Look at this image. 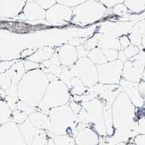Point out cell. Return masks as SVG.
<instances>
[{
    "label": "cell",
    "mask_w": 145,
    "mask_h": 145,
    "mask_svg": "<svg viewBox=\"0 0 145 145\" xmlns=\"http://www.w3.org/2000/svg\"><path fill=\"white\" fill-rule=\"evenodd\" d=\"M47 75L40 69L26 72L17 84L20 100L32 107L38 106L49 86Z\"/></svg>",
    "instance_id": "cell-1"
},
{
    "label": "cell",
    "mask_w": 145,
    "mask_h": 145,
    "mask_svg": "<svg viewBox=\"0 0 145 145\" xmlns=\"http://www.w3.org/2000/svg\"><path fill=\"white\" fill-rule=\"evenodd\" d=\"M112 113L114 130H134L138 120L136 116V107L124 92L122 91L112 104Z\"/></svg>",
    "instance_id": "cell-2"
},
{
    "label": "cell",
    "mask_w": 145,
    "mask_h": 145,
    "mask_svg": "<svg viewBox=\"0 0 145 145\" xmlns=\"http://www.w3.org/2000/svg\"><path fill=\"white\" fill-rule=\"evenodd\" d=\"M50 127L48 130L54 136L69 135L75 137L77 131V115L69 106H61L50 109L49 112Z\"/></svg>",
    "instance_id": "cell-3"
},
{
    "label": "cell",
    "mask_w": 145,
    "mask_h": 145,
    "mask_svg": "<svg viewBox=\"0 0 145 145\" xmlns=\"http://www.w3.org/2000/svg\"><path fill=\"white\" fill-rule=\"evenodd\" d=\"M82 110L77 115L78 123L86 125L99 135L106 137V130L103 117V101L99 99L82 103Z\"/></svg>",
    "instance_id": "cell-4"
},
{
    "label": "cell",
    "mask_w": 145,
    "mask_h": 145,
    "mask_svg": "<svg viewBox=\"0 0 145 145\" xmlns=\"http://www.w3.org/2000/svg\"><path fill=\"white\" fill-rule=\"evenodd\" d=\"M106 9L97 0H87L73 8L71 23L81 27L94 24L103 17Z\"/></svg>",
    "instance_id": "cell-5"
},
{
    "label": "cell",
    "mask_w": 145,
    "mask_h": 145,
    "mask_svg": "<svg viewBox=\"0 0 145 145\" xmlns=\"http://www.w3.org/2000/svg\"><path fill=\"white\" fill-rule=\"evenodd\" d=\"M70 99L69 89L61 80L50 82L44 98L38 105L39 111L49 115L50 109L65 106Z\"/></svg>",
    "instance_id": "cell-6"
},
{
    "label": "cell",
    "mask_w": 145,
    "mask_h": 145,
    "mask_svg": "<svg viewBox=\"0 0 145 145\" xmlns=\"http://www.w3.org/2000/svg\"><path fill=\"white\" fill-rule=\"evenodd\" d=\"M74 77L78 78L86 87H92L99 82L97 67L89 57H82L70 67Z\"/></svg>",
    "instance_id": "cell-7"
},
{
    "label": "cell",
    "mask_w": 145,
    "mask_h": 145,
    "mask_svg": "<svg viewBox=\"0 0 145 145\" xmlns=\"http://www.w3.org/2000/svg\"><path fill=\"white\" fill-rule=\"evenodd\" d=\"M145 67V50H140L137 55L127 60L123 65L122 78L139 83L141 82Z\"/></svg>",
    "instance_id": "cell-8"
},
{
    "label": "cell",
    "mask_w": 145,
    "mask_h": 145,
    "mask_svg": "<svg viewBox=\"0 0 145 145\" xmlns=\"http://www.w3.org/2000/svg\"><path fill=\"white\" fill-rule=\"evenodd\" d=\"M123 65L120 60H116L114 61L96 65L99 83L103 85L120 84Z\"/></svg>",
    "instance_id": "cell-9"
},
{
    "label": "cell",
    "mask_w": 145,
    "mask_h": 145,
    "mask_svg": "<svg viewBox=\"0 0 145 145\" xmlns=\"http://www.w3.org/2000/svg\"><path fill=\"white\" fill-rule=\"evenodd\" d=\"M73 8L56 3L46 10L45 20L52 26H64L71 23Z\"/></svg>",
    "instance_id": "cell-10"
},
{
    "label": "cell",
    "mask_w": 145,
    "mask_h": 145,
    "mask_svg": "<svg viewBox=\"0 0 145 145\" xmlns=\"http://www.w3.org/2000/svg\"><path fill=\"white\" fill-rule=\"evenodd\" d=\"M0 145H27L17 123L9 121L1 126Z\"/></svg>",
    "instance_id": "cell-11"
},
{
    "label": "cell",
    "mask_w": 145,
    "mask_h": 145,
    "mask_svg": "<svg viewBox=\"0 0 145 145\" xmlns=\"http://www.w3.org/2000/svg\"><path fill=\"white\" fill-rule=\"evenodd\" d=\"M27 0H0V16L14 18L20 14Z\"/></svg>",
    "instance_id": "cell-12"
},
{
    "label": "cell",
    "mask_w": 145,
    "mask_h": 145,
    "mask_svg": "<svg viewBox=\"0 0 145 145\" xmlns=\"http://www.w3.org/2000/svg\"><path fill=\"white\" fill-rule=\"evenodd\" d=\"M119 85L123 89V92H124L127 95L135 107L140 108L143 106V105L144 103V99L141 97V95L140 94L139 83L133 82L121 78Z\"/></svg>",
    "instance_id": "cell-13"
},
{
    "label": "cell",
    "mask_w": 145,
    "mask_h": 145,
    "mask_svg": "<svg viewBox=\"0 0 145 145\" xmlns=\"http://www.w3.org/2000/svg\"><path fill=\"white\" fill-rule=\"evenodd\" d=\"M20 15L27 20H44L46 10L40 6L33 0H27L23 11Z\"/></svg>",
    "instance_id": "cell-14"
},
{
    "label": "cell",
    "mask_w": 145,
    "mask_h": 145,
    "mask_svg": "<svg viewBox=\"0 0 145 145\" xmlns=\"http://www.w3.org/2000/svg\"><path fill=\"white\" fill-rule=\"evenodd\" d=\"M74 140L76 145H99L100 137L91 128L86 127L78 131Z\"/></svg>",
    "instance_id": "cell-15"
},
{
    "label": "cell",
    "mask_w": 145,
    "mask_h": 145,
    "mask_svg": "<svg viewBox=\"0 0 145 145\" xmlns=\"http://www.w3.org/2000/svg\"><path fill=\"white\" fill-rule=\"evenodd\" d=\"M57 54H58L61 64L64 67L70 68L77 61V49L74 48V46L69 44L64 45L59 48Z\"/></svg>",
    "instance_id": "cell-16"
},
{
    "label": "cell",
    "mask_w": 145,
    "mask_h": 145,
    "mask_svg": "<svg viewBox=\"0 0 145 145\" xmlns=\"http://www.w3.org/2000/svg\"><path fill=\"white\" fill-rule=\"evenodd\" d=\"M19 127H20L22 135L24 137L27 145H31V143H32L33 140L34 139V137L43 130L34 127L31 123L29 119H27L24 123L19 125Z\"/></svg>",
    "instance_id": "cell-17"
},
{
    "label": "cell",
    "mask_w": 145,
    "mask_h": 145,
    "mask_svg": "<svg viewBox=\"0 0 145 145\" xmlns=\"http://www.w3.org/2000/svg\"><path fill=\"white\" fill-rule=\"evenodd\" d=\"M145 33V20L137 23L130 30L128 37L130 39L131 44L138 48L141 47V41L144 33Z\"/></svg>",
    "instance_id": "cell-18"
},
{
    "label": "cell",
    "mask_w": 145,
    "mask_h": 145,
    "mask_svg": "<svg viewBox=\"0 0 145 145\" xmlns=\"http://www.w3.org/2000/svg\"><path fill=\"white\" fill-rule=\"evenodd\" d=\"M28 119L34 127L40 130H48L50 127V121L49 116L40 111H35L32 113L29 116Z\"/></svg>",
    "instance_id": "cell-19"
},
{
    "label": "cell",
    "mask_w": 145,
    "mask_h": 145,
    "mask_svg": "<svg viewBox=\"0 0 145 145\" xmlns=\"http://www.w3.org/2000/svg\"><path fill=\"white\" fill-rule=\"evenodd\" d=\"M103 117L105 127H106V137H110L114 134L115 130L113 127L112 105L106 103V101H103Z\"/></svg>",
    "instance_id": "cell-20"
},
{
    "label": "cell",
    "mask_w": 145,
    "mask_h": 145,
    "mask_svg": "<svg viewBox=\"0 0 145 145\" xmlns=\"http://www.w3.org/2000/svg\"><path fill=\"white\" fill-rule=\"evenodd\" d=\"M98 46L101 49H113V50H117L119 51L121 50L119 38L110 34L100 37Z\"/></svg>",
    "instance_id": "cell-21"
},
{
    "label": "cell",
    "mask_w": 145,
    "mask_h": 145,
    "mask_svg": "<svg viewBox=\"0 0 145 145\" xmlns=\"http://www.w3.org/2000/svg\"><path fill=\"white\" fill-rule=\"evenodd\" d=\"M6 72L8 73L9 77L11 78L12 84L17 85L21 78L24 77V74H26V70L23 63L16 62L13 64Z\"/></svg>",
    "instance_id": "cell-22"
},
{
    "label": "cell",
    "mask_w": 145,
    "mask_h": 145,
    "mask_svg": "<svg viewBox=\"0 0 145 145\" xmlns=\"http://www.w3.org/2000/svg\"><path fill=\"white\" fill-rule=\"evenodd\" d=\"M54 54V50L53 48H42L39 49L33 54H31L28 57V60L36 63H43L44 61H46L50 59V57L53 56Z\"/></svg>",
    "instance_id": "cell-23"
},
{
    "label": "cell",
    "mask_w": 145,
    "mask_h": 145,
    "mask_svg": "<svg viewBox=\"0 0 145 145\" xmlns=\"http://www.w3.org/2000/svg\"><path fill=\"white\" fill-rule=\"evenodd\" d=\"M12 111L5 99H0V126L11 121Z\"/></svg>",
    "instance_id": "cell-24"
},
{
    "label": "cell",
    "mask_w": 145,
    "mask_h": 145,
    "mask_svg": "<svg viewBox=\"0 0 145 145\" xmlns=\"http://www.w3.org/2000/svg\"><path fill=\"white\" fill-rule=\"evenodd\" d=\"M140 52V48L137 46L131 44L124 50H121L119 51V60H120L122 62L125 63L127 60L133 57Z\"/></svg>",
    "instance_id": "cell-25"
},
{
    "label": "cell",
    "mask_w": 145,
    "mask_h": 145,
    "mask_svg": "<svg viewBox=\"0 0 145 145\" xmlns=\"http://www.w3.org/2000/svg\"><path fill=\"white\" fill-rule=\"evenodd\" d=\"M89 58L95 65H103L108 62L104 55L103 50L99 48H95L89 52Z\"/></svg>",
    "instance_id": "cell-26"
},
{
    "label": "cell",
    "mask_w": 145,
    "mask_h": 145,
    "mask_svg": "<svg viewBox=\"0 0 145 145\" xmlns=\"http://www.w3.org/2000/svg\"><path fill=\"white\" fill-rule=\"evenodd\" d=\"M123 3L130 11L135 13L145 10V0H125Z\"/></svg>",
    "instance_id": "cell-27"
},
{
    "label": "cell",
    "mask_w": 145,
    "mask_h": 145,
    "mask_svg": "<svg viewBox=\"0 0 145 145\" xmlns=\"http://www.w3.org/2000/svg\"><path fill=\"white\" fill-rule=\"evenodd\" d=\"M87 88L84 86L82 82L77 77H74L72 78L71 82V88L70 91L74 95H82L86 93L87 91Z\"/></svg>",
    "instance_id": "cell-28"
},
{
    "label": "cell",
    "mask_w": 145,
    "mask_h": 145,
    "mask_svg": "<svg viewBox=\"0 0 145 145\" xmlns=\"http://www.w3.org/2000/svg\"><path fill=\"white\" fill-rule=\"evenodd\" d=\"M53 140L55 145H75L74 138L69 135L54 136Z\"/></svg>",
    "instance_id": "cell-29"
},
{
    "label": "cell",
    "mask_w": 145,
    "mask_h": 145,
    "mask_svg": "<svg viewBox=\"0 0 145 145\" xmlns=\"http://www.w3.org/2000/svg\"><path fill=\"white\" fill-rule=\"evenodd\" d=\"M63 67L62 72H61V74L60 76V79L61 82L65 83L66 86H68V89L71 88V82L72 78L74 77L73 72L71 71L70 68H68V67Z\"/></svg>",
    "instance_id": "cell-30"
},
{
    "label": "cell",
    "mask_w": 145,
    "mask_h": 145,
    "mask_svg": "<svg viewBox=\"0 0 145 145\" xmlns=\"http://www.w3.org/2000/svg\"><path fill=\"white\" fill-rule=\"evenodd\" d=\"M28 117H29V115L27 113H24L21 110H15L14 111H12L11 121L14 122L16 123H17L18 125H20L26 121Z\"/></svg>",
    "instance_id": "cell-31"
},
{
    "label": "cell",
    "mask_w": 145,
    "mask_h": 145,
    "mask_svg": "<svg viewBox=\"0 0 145 145\" xmlns=\"http://www.w3.org/2000/svg\"><path fill=\"white\" fill-rule=\"evenodd\" d=\"M49 137L46 130H42L40 133L37 134L33 140L31 145H48Z\"/></svg>",
    "instance_id": "cell-32"
},
{
    "label": "cell",
    "mask_w": 145,
    "mask_h": 145,
    "mask_svg": "<svg viewBox=\"0 0 145 145\" xmlns=\"http://www.w3.org/2000/svg\"><path fill=\"white\" fill-rule=\"evenodd\" d=\"M12 85L11 78L7 72L0 74V87L4 90H7Z\"/></svg>",
    "instance_id": "cell-33"
},
{
    "label": "cell",
    "mask_w": 145,
    "mask_h": 145,
    "mask_svg": "<svg viewBox=\"0 0 145 145\" xmlns=\"http://www.w3.org/2000/svg\"><path fill=\"white\" fill-rule=\"evenodd\" d=\"M102 50L108 62L114 61L118 59L119 50H113V49H102Z\"/></svg>",
    "instance_id": "cell-34"
},
{
    "label": "cell",
    "mask_w": 145,
    "mask_h": 145,
    "mask_svg": "<svg viewBox=\"0 0 145 145\" xmlns=\"http://www.w3.org/2000/svg\"><path fill=\"white\" fill-rule=\"evenodd\" d=\"M87 0H56V3L63 6L74 8L75 6L85 3Z\"/></svg>",
    "instance_id": "cell-35"
},
{
    "label": "cell",
    "mask_w": 145,
    "mask_h": 145,
    "mask_svg": "<svg viewBox=\"0 0 145 145\" xmlns=\"http://www.w3.org/2000/svg\"><path fill=\"white\" fill-rule=\"evenodd\" d=\"M99 38L100 37L99 36H95L94 37H92V39H90L89 40L86 42V44L84 45L85 48H86V50L90 51L92 49H94L97 47L99 45Z\"/></svg>",
    "instance_id": "cell-36"
},
{
    "label": "cell",
    "mask_w": 145,
    "mask_h": 145,
    "mask_svg": "<svg viewBox=\"0 0 145 145\" xmlns=\"http://www.w3.org/2000/svg\"><path fill=\"white\" fill-rule=\"evenodd\" d=\"M134 130L138 134H144L145 135V116L140 117L137 120Z\"/></svg>",
    "instance_id": "cell-37"
},
{
    "label": "cell",
    "mask_w": 145,
    "mask_h": 145,
    "mask_svg": "<svg viewBox=\"0 0 145 145\" xmlns=\"http://www.w3.org/2000/svg\"><path fill=\"white\" fill-rule=\"evenodd\" d=\"M113 12L115 13L116 15L118 16H123L125 14H127L129 11V9H127V7L125 6L124 3H121V4H118L113 8Z\"/></svg>",
    "instance_id": "cell-38"
},
{
    "label": "cell",
    "mask_w": 145,
    "mask_h": 145,
    "mask_svg": "<svg viewBox=\"0 0 145 145\" xmlns=\"http://www.w3.org/2000/svg\"><path fill=\"white\" fill-rule=\"evenodd\" d=\"M33 1L45 10H48L57 3L56 0H33Z\"/></svg>",
    "instance_id": "cell-39"
},
{
    "label": "cell",
    "mask_w": 145,
    "mask_h": 145,
    "mask_svg": "<svg viewBox=\"0 0 145 145\" xmlns=\"http://www.w3.org/2000/svg\"><path fill=\"white\" fill-rule=\"evenodd\" d=\"M106 8H113L114 6L124 3L125 0H97Z\"/></svg>",
    "instance_id": "cell-40"
},
{
    "label": "cell",
    "mask_w": 145,
    "mask_h": 145,
    "mask_svg": "<svg viewBox=\"0 0 145 145\" xmlns=\"http://www.w3.org/2000/svg\"><path fill=\"white\" fill-rule=\"evenodd\" d=\"M119 41H120L121 50H124L125 48H127L130 45H131V42H130V39L128 37V36L127 35H123L121 37H119Z\"/></svg>",
    "instance_id": "cell-41"
},
{
    "label": "cell",
    "mask_w": 145,
    "mask_h": 145,
    "mask_svg": "<svg viewBox=\"0 0 145 145\" xmlns=\"http://www.w3.org/2000/svg\"><path fill=\"white\" fill-rule=\"evenodd\" d=\"M24 68H25V70L26 71H31V70H34V69H37V68L40 67L38 63L33 62V61H29L27 60L24 63Z\"/></svg>",
    "instance_id": "cell-42"
},
{
    "label": "cell",
    "mask_w": 145,
    "mask_h": 145,
    "mask_svg": "<svg viewBox=\"0 0 145 145\" xmlns=\"http://www.w3.org/2000/svg\"><path fill=\"white\" fill-rule=\"evenodd\" d=\"M77 52H78V57L79 58H82V57H85L86 55L89 54V50H86V48H85L84 45H78L77 46Z\"/></svg>",
    "instance_id": "cell-43"
},
{
    "label": "cell",
    "mask_w": 145,
    "mask_h": 145,
    "mask_svg": "<svg viewBox=\"0 0 145 145\" xmlns=\"http://www.w3.org/2000/svg\"><path fill=\"white\" fill-rule=\"evenodd\" d=\"M70 107H71L72 111L74 112V114H76V115H78L79 113V112L82 110V105L78 104L77 102H75L74 100L71 101V103H70Z\"/></svg>",
    "instance_id": "cell-44"
},
{
    "label": "cell",
    "mask_w": 145,
    "mask_h": 145,
    "mask_svg": "<svg viewBox=\"0 0 145 145\" xmlns=\"http://www.w3.org/2000/svg\"><path fill=\"white\" fill-rule=\"evenodd\" d=\"M13 65V62H2L0 63V74L5 73L9 70L10 67Z\"/></svg>",
    "instance_id": "cell-45"
},
{
    "label": "cell",
    "mask_w": 145,
    "mask_h": 145,
    "mask_svg": "<svg viewBox=\"0 0 145 145\" xmlns=\"http://www.w3.org/2000/svg\"><path fill=\"white\" fill-rule=\"evenodd\" d=\"M133 143L136 145H145V135L138 134L133 139Z\"/></svg>",
    "instance_id": "cell-46"
},
{
    "label": "cell",
    "mask_w": 145,
    "mask_h": 145,
    "mask_svg": "<svg viewBox=\"0 0 145 145\" xmlns=\"http://www.w3.org/2000/svg\"><path fill=\"white\" fill-rule=\"evenodd\" d=\"M139 92L141 97L144 99H145V82L141 81L139 82Z\"/></svg>",
    "instance_id": "cell-47"
},
{
    "label": "cell",
    "mask_w": 145,
    "mask_h": 145,
    "mask_svg": "<svg viewBox=\"0 0 145 145\" xmlns=\"http://www.w3.org/2000/svg\"><path fill=\"white\" fill-rule=\"evenodd\" d=\"M6 96V90L3 89L0 87V99H5Z\"/></svg>",
    "instance_id": "cell-48"
},
{
    "label": "cell",
    "mask_w": 145,
    "mask_h": 145,
    "mask_svg": "<svg viewBox=\"0 0 145 145\" xmlns=\"http://www.w3.org/2000/svg\"><path fill=\"white\" fill-rule=\"evenodd\" d=\"M114 145H136L133 141H128V142H121L118 143V144H116Z\"/></svg>",
    "instance_id": "cell-49"
},
{
    "label": "cell",
    "mask_w": 145,
    "mask_h": 145,
    "mask_svg": "<svg viewBox=\"0 0 145 145\" xmlns=\"http://www.w3.org/2000/svg\"><path fill=\"white\" fill-rule=\"evenodd\" d=\"M141 48L145 49V33H144V36L142 37V41H141Z\"/></svg>",
    "instance_id": "cell-50"
},
{
    "label": "cell",
    "mask_w": 145,
    "mask_h": 145,
    "mask_svg": "<svg viewBox=\"0 0 145 145\" xmlns=\"http://www.w3.org/2000/svg\"><path fill=\"white\" fill-rule=\"evenodd\" d=\"M102 140H100V143H99V145H109L107 144V142L106 141V139L105 137H102Z\"/></svg>",
    "instance_id": "cell-51"
},
{
    "label": "cell",
    "mask_w": 145,
    "mask_h": 145,
    "mask_svg": "<svg viewBox=\"0 0 145 145\" xmlns=\"http://www.w3.org/2000/svg\"><path fill=\"white\" fill-rule=\"evenodd\" d=\"M48 145H55V144H54V142L53 138H49V140H48Z\"/></svg>",
    "instance_id": "cell-52"
},
{
    "label": "cell",
    "mask_w": 145,
    "mask_h": 145,
    "mask_svg": "<svg viewBox=\"0 0 145 145\" xmlns=\"http://www.w3.org/2000/svg\"><path fill=\"white\" fill-rule=\"evenodd\" d=\"M142 80L144 81V82H145V67H144V74H143Z\"/></svg>",
    "instance_id": "cell-53"
},
{
    "label": "cell",
    "mask_w": 145,
    "mask_h": 145,
    "mask_svg": "<svg viewBox=\"0 0 145 145\" xmlns=\"http://www.w3.org/2000/svg\"><path fill=\"white\" fill-rule=\"evenodd\" d=\"M0 128H1V126H0Z\"/></svg>",
    "instance_id": "cell-54"
},
{
    "label": "cell",
    "mask_w": 145,
    "mask_h": 145,
    "mask_svg": "<svg viewBox=\"0 0 145 145\" xmlns=\"http://www.w3.org/2000/svg\"><path fill=\"white\" fill-rule=\"evenodd\" d=\"M75 145H76V144H75Z\"/></svg>",
    "instance_id": "cell-55"
}]
</instances>
